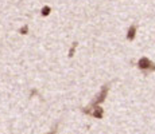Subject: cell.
<instances>
[{"instance_id":"4","label":"cell","mask_w":155,"mask_h":134,"mask_svg":"<svg viewBox=\"0 0 155 134\" xmlns=\"http://www.w3.org/2000/svg\"><path fill=\"white\" fill-rule=\"evenodd\" d=\"M135 32H136V26H131L130 30H128L127 39H128V40H132L134 38H135Z\"/></svg>"},{"instance_id":"7","label":"cell","mask_w":155,"mask_h":134,"mask_svg":"<svg viewBox=\"0 0 155 134\" xmlns=\"http://www.w3.org/2000/svg\"><path fill=\"white\" fill-rule=\"evenodd\" d=\"M27 31H28V27H27V26H23L22 28L19 30V32H20V34H23V35L27 34Z\"/></svg>"},{"instance_id":"5","label":"cell","mask_w":155,"mask_h":134,"mask_svg":"<svg viewBox=\"0 0 155 134\" xmlns=\"http://www.w3.org/2000/svg\"><path fill=\"white\" fill-rule=\"evenodd\" d=\"M50 11H51V8H50L49 5H46V7L42 8V15H43V16H47V15L50 14Z\"/></svg>"},{"instance_id":"1","label":"cell","mask_w":155,"mask_h":134,"mask_svg":"<svg viewBox=\"0 0 155 134\" xmlns=\"http://www.w3.org/2000/svg\"><path fill=\"white\" fill-rule=\"evenodd\" d=\"M108 90H109V86L108 85H104L103 87H101L100 93L94 97V99L91 102V106H99L101 102H104L107 98V95H108Z\"/></svg>"},{"instance_id":"8","label":"cell","mask_w":155,"mask_h":134,"mask_svg":"<svg viewBox=\"0 0 155 134\" xmlns=\"http://www.w3.org/2000/svg\"><path fill=\"white\" fill-rule=\"evenodd\" d=\"M47 134H55V129H53L51 132H50V133H47Z\"/></svg>"},{"instance_id":"2","label":"cell","mask_w":155,"mask_h":134,"mask_svg":"<svg viewBox=\"0 0 155 134\" xmlns=\"http://www.w3.org/2000/svg\"><path fill=\"white\" fill-rule=\"evenodd\" d=\"M138 67L140 68V70L144 74H147V73H150V71H154L155 70V64L148 58H140V59H139Z\"/></svg>"},{"instance_id":"3","label":"cell","mask_w":155,"mask_h":134,"mask_svg":"<svg viewBox=\"0 0 155 134\" xmlns=\"http://www.w3.org/2000/svg\"><path fill=\"white\" fill-rule=\"evenodd\" d=\"M82 113H85V114H91L93 115V117L96 118H103L104 115V111L103 109H101L100 106H89V107H85V109H82Z\"/></svg>"},{"instance_id":"6","label":"cell","mask_w":155,"mask_h":134,"mask_svg":"<svg viewBox=\"0 0 155 134\" xmlns=\"http://www.w3.org/2000/svg\"><path fill=\"white\" fill-rule=\"evenodd\" d=\"M76 47H77V43H73V44H71V48H70V51H69V56H70V58L73 56V54H74V50H76Z\"/></svg>"}]
</instances>
